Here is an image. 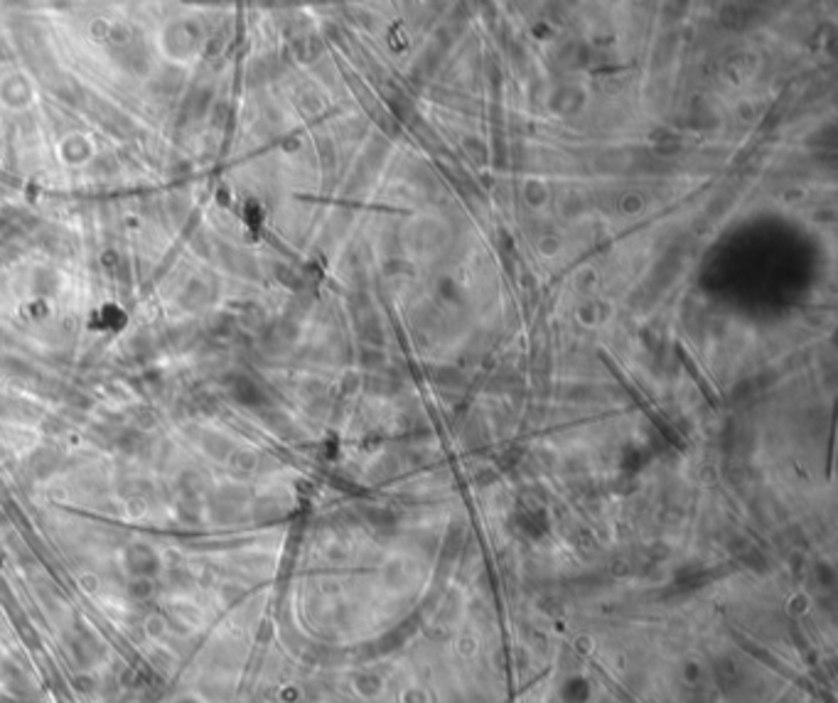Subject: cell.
<instances>
[{"instance_id":"3","label":"cell","mask_w":838,"mask_h":703,"mask_svg":"<svg viewBox=\"0 0 838 703\" xmlns=\"http://www.w3.org/2000/svg\"><path fill=\"white\" fill-rule=\"evenodd\" d=\"M526 197H529V202L531 205H541V202H543V189H541V184H536V182H529L526 184Z\"/></svg>"},{"instance_id":"2","label":"cell","mask_w":838,"mask_h":703,"mask_svg":"<svg viewBox=\"0 0 838 703\" xmlns=\"http://www.w3.org/2000/svg\"><path fill=\"white\" fill-rule=\"evenodd\" d=\"M642 207H644L642 195L627 192V195H622V197H620V209H622V211H627V214H634V211H639Z\"/></svg>"},{"instance_id":"1","label":"cell","mask_w":838,"mask_h":703,"mask_svg":"<svg viewBox=\"0 0 838 703\" xmlns=\"http://www.w3.org/2000/svg\"><path fill=\"white\" fill-rule=\"evenodd\" d=\"M553 106L561 114H575L583 106V94L578 89H558L556 96H553Z\"/></svg>"}]
</instances>
